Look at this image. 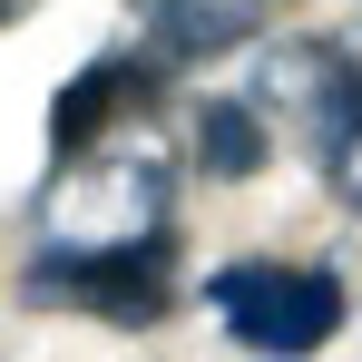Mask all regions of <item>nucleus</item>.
Instances as JSON below:
<instances>
[{
  "mask_svg": "<svg viewBox=\"0 0 362 362\" xmlns=\"http://www.w3.org/2000/svg\"><path fill=\"white\" fill-rule=\"evenodd\" d=\"M0 20H20V0H0Z\"/></svg>",
  "mask_w": 362,
  "mask_h": 362,
  "instance_id": "obj_8",
  "label": "nucleus"
},
{
  "mask_svg": "<svg viewBox=\"0 0 362 362\" xmlns=\"http://www.w3.org/2000/svg\"><path fill=\"white\" fill-rule=\"evenodd\" d=\"M313 167H323V186H333V206L362 216V49H353V88H343L333 127L313 137Z\"/></svg>",
  "mask_w": 362,
  "mask_h": 362,
  "instance_id": "obj_7",
  "label": "nucleus"
},
{
  "mask_svg": "<svg viewBox=\"0 0 362 362\" xmlns=\"http://www.w3.org/2000/svg\"><path fill=\"white\" fill-rule=\"evenodd\" d=\"M284 0H127V30L157 69H206L226 49H255Z\"/></svg>",
  "mask_w": 362,
  "mask_h": 362,
  "instance_id": "obj_5",
  "label": "nucleus"
},
{
  "mask_svg": "<svg viewBox=\"0 0 362 362\" xmlns=\"http://www.w3.org/2000/svg\"><path fill=\"white\" fill-rule=\"evenodd\" d=\"M264 157H274V127H264V108L255 98H206L196 108V167L216 186H245V177H264Z\"/></svg>",
  "mask_w": 362,
  "mask_h": 362,
  "instance_id": "obj_6",
  "label": "nucleus"
},
{
  "mask_svg": "<svg viewBox=\"0 0 362 362\" xmlns=\"http://www.w3.org/2000/svg\"><path fill=\"white\" fill-rule=\"evenodd\" d=\"M343 88H353V49L343 40H264L255 49V78H245V98L264 108V127L274 137H294L303 157H313V137L333 127V108H343Z\"/></svg>",
  "mask_w": 362,
  "mask_h": 362,
  "instance_id": "obj_4",
  "label": "nucleus"
},
{
  "mask_svg": "<svg viewBox=\"0 0 362 362\" xmlns=\"http://www.w3.org/2000/svg\"><path fill=\"white\" fill-rule=\"evenodd\" d=\"M20 294L59 303V313H98V323H157L177 294V235L147 245H40L20 264Z\"/></svg>",
  "mask_w": 362,
  "mask_h": 362,
  "instance_id": "obj_3",
  "label": "nucleus"
},
{
  "mask_svg": "<svg viewBox=\"0 0 362 362\" xmlns=\"http://www.w3.org/2000/svg\"><path fill=\"white\" fill-rule=\"evenodd\" d=\"M206 303L226 323V343L255 362H313L343 323H353V284L313 255H245L206 274Z\"/></svg>",
  "mask_w": 362,
  "mask_h": 362,
  "instance_id": "obj_2",
  "label": "nucleus"
},
{
  "mask_svg": "<svg viewBox=\"0 0 362 362\" xmlns=\"http://www.w3.org/2000/svg\"><path fill=\"white\" fill-rule=\"evenodd\" d=\"M30 226H40V245H147V235H177V147H167L157 108H127L118 127L59 147Z\"/></svg>",
  "mask_w": 362,
  "mask_h": 362,
  "instance_id": "obj_1",
  "label": "nucleus"
}]
</instances>
